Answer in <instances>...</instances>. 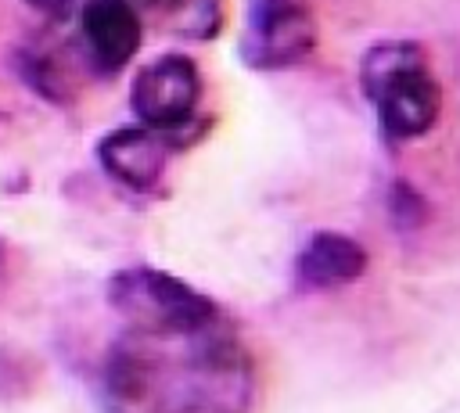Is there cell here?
I'll return each instance as SVG.
<instances>
[{
    "label": "cell",
    "instance_id": "obj_9",
    "mask_svg": "<svg viewBox=\"0 0 460 413\" xmlns=\"http://www.w3.org/2000/svg\"><path fill=\"white\" fill-rule=\"evenodd\" d=\"M162 25L183 36L208 40L219 32V4L216 0H162Z\"/></svg>",
    "mask_w": 460,
    "mask_h": 413
},
{
    "label": "cell",
    "instance_id": "obj_3",
    "mask_svg": "<svg viewBox=\"0 0 460 413\" xmlns=\"http://www.w3.org/2000/svg\"><path fill=\"white\" fill-rule=\"evenodd\" d=\"M111 305L137 334L180 338L216 323V302L162 269H122L108 284Z\"/></svg>",
    "mask_w": 460,
    "mask_h": 413
},
{
    "label": "cell",
    "instance_id": "obj_5",
    "mask_svg": "<svg viewBox=\"0 0 460 413\" xmlns=\"http://www.w3.org/2000/svg\"><path fill=\"white\" fill-rule=\"evenodd\" d=\"M198 93H201L198 65L183 54H165L137 75L129 101H133V111L144 122V129H151L165 140L169 133L187 129V122L194 119V108H198Z\"/></svg>",
    "mask_w": 460,
    "mask_h": 413
},
{
    "label": "cell",
    "instance_id": "obj_6",
    "mask_svg": "<svg viewBox=\"0 0 460 413\" xmlns=\"http://www.w3.org/2000/svg\"><path fill=\"white\" fill-rule=\"evenodd\" d=\"M144 36L140 14L129 0H86L83 4V43L101 72H119L129 65Z\"/></svg>",
    "mask_w": 460,
    "mask_h": 413
},
{
    "label": "cell",
    "instance_id": "obj_8",
    "mask_svg": "<svg viewBox=\"0 0 460 413\" xmlns=\"http://www.w3.org/2000/svg\"><path fill=\"white\" fill-rule=\"evenodd\" d=\"M363 269H367V251L359 241L334 233V230H320L298 251L295 280L305 291H331V287H345L359 280Z\"/></svg>",
    "mask_w": 460,
    "mask_h": 413
},
{
    "label": "cell",
    "instance_id": "obj_1",
    "mask_svg": "<svg viewBox=\"0 0 460 413\" xmlns=\"http://www.w3.org/2000/svg\"><path fill=\"white\" fill-rule=\"evenodd\" d=\"M212 327L183 334L176 356L158 352L151 338L137 334L140 341L111 356V391L151 413H248L255 388L252 363L230 334H216Z\"/></svg>",
    "mask_w": 460,
    "mask_h": 413
},
{
    "label": "cell",
    "instance_id": "obj_7",
    "mask_svg": "<svg viewBox=\"0 0 460 413\" xmlns=\"http://www.w3.org/2000/svg\"><path fill=\"white\" fill-rule=\"evenodd\" d=\"M97 158L111 180H119L129 190H151L169 158V140H162L151 129H115L97 144Z\"/></svg>",
    "mask_w": 460,
    "mask_h": 413
},
{
    "label": "cell",
    "instance_id": "obj_10",
    "mask_svg": "<svg viewBox=\"0 0 460 413\" xmlns=\"http://www.w3.org/2000/svg\"><path fill=\"white\" fill-rule=\"evenodd\" d=\"M424 201L410 190V187H402V183H395V190H392V215H395V223L399 226H420L424 223Z\"/></svg>",
    "mask_w": 460,
    "mask_h": 413
},
{
    "label": "cell",
    "instance_id": "obj_4",
    "mask_svg": "<svg viewBox=\"0 0 460 413\" xmlns=\"http://www.w3.org/2000/svg\"><path fill=\"white\" fill-rule=\"evenodd\" d=\"M316 47V22L302 0H252L241 57L259 72L291 68Z\"/></svg>",
    "mask_w": 460,
    "mask_h": 413
},
{
    "label": "cell",
    "instance_id": "obj_11",
    "mask_svg": "<svg viewBox=\"0 0 460 413\" xmlns=\"http://www.w3.org/2000/svg\"><path fill=\"white\" fill-rule=\"evenodd\" d=\"M32 7H40V11H50V14H58V11H65L72 0H29Z\"/></svg>",
    "mask_w": 460,
    "mask_h": 413
},
{
    "label": "cell",
    "instance_id": "obj_2",
    "mask_svg": "<svg viewBox=\"0 0 460 413\" xmlns=\"http://www.w3.org/2000/svg\"><path fill=\"white\" fill-rule=\"evenodd\" d=\"M359 83L388 136H424L442 108V90L424 61V50L410 40H385L363 54Z\"/></svg>",
    "mask_w": 460,
    "mask_h": 413
}]
</instances>
